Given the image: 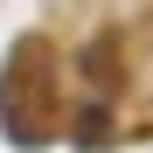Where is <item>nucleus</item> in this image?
Returning a JSON list of instances; mask_svg holds the SVG:
<instances>
[{
    "label": "nucleus",
    "instance_id": "f257e3e1",
    "mask_svg": "<svg viewBox=\"0 0 153 153\" xmlns=\"http://www.w3.org/2000/svg\"><path fill=\"white\" fill-rule=\"evenodd\" d=\"M76 132H84V139H105V111H97V105H91L84 118H76Z\"/></svg>",
    "mask_w": 153,
    "mask_h": 153
}]
</instances>
